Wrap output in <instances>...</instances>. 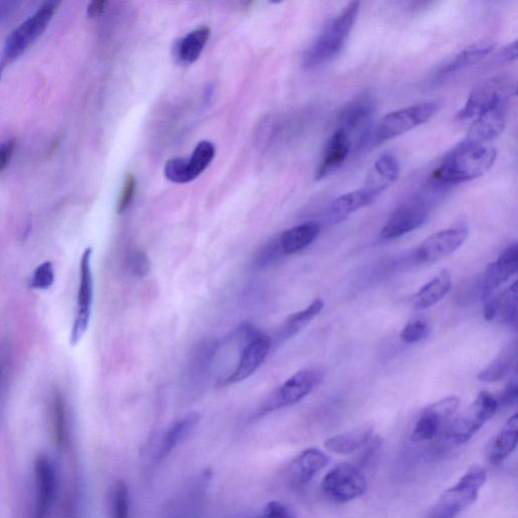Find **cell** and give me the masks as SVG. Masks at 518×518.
I'll return each instance as SVG.
<instances>
[{"label":"cell","mask_w":518,"mask_h":518,"mask_svg":"<svg viewBox=\"0 0 518 518\" xmlns=\"http://www.w3.org/2000/svg\"><path fill=\"white\" fill-rule=\"evenodd\" d=\"M18 7V3L5 2L0 3V22L10 16Z\"/></svg>","instance_id":"cell-44"},{"label":"cell","mask_w":518,"mask_h":518,"mask_svg":"<svg viewBox=\"0 0 518 518\" xmlns=\"http://www.w3.org/2000/svg\"><path fill=\"white\" fill-rule=\"evenodd\" d=\"M107 2H92L88 7V14L91 18L103 14L106 10Z\"/></svg>","instance_id":"cell-46"},{"label":"cell","mask_w":518,"mask_h":518,"mask_svg":"<svg viewBox=\"0 0 518 518\" xmlns=\"http://www.w3.org/2000/svg\"><path fill=\"white\" fill-rule=\"evenodd\" d=\"M259 518H297V515L290 507L278 501H270L263 509Z\"/></svg>","instance_id":"cell-41"},{"label":"cell","mask_w":518,"mask_h":518,"mask_svg":"<svg viewBox=\"0 0 518 518\" xmlns=\"http://www.w3.org/2000/svg\"><path fill=\"white\" fill-rule=\"evenodd\" d=\"M2 380H3V367H2V362H0V388H2Z\"/></svg>","instance_id":"cell-47"},{"label":"cell","mask_w":518,"mask_h":518,"mask_svg":"<svg viewBox=\"0 0 518 518\" xmlns=\"http://www.w3.org/2000/svg\"><path fill=\"white\" fill-rule=\"evenodd\" d=\"M284 257V253L279 248L278 240L270 241L263 248L258 256L257 265L260 268H266L273 265L274 262Z\"/></svg>","instance_id":"cell-39"},{"label":"cell","mask_w":518,"mask_h":518,"mask_svg":"<svg viewBox=\"0 0 518 518\" xmlns=\"http://www.w3.org/2000/svg\"><path fill=\"white\" fill-rule=\"evenodd\" d=\"M330 457L318 448H308L295 458L287 469V481L296 488L303 487L329 464Z\"/></svg>","instance_id":"cell-21"},{"label":"cell","mask_w":518,"mask_h":518,"mask_svg":"<svg viewBox=\"0 0 518 518\" xmlns=\"http://www.w3.org/2000/svg\"><path fill=\"white\" fill-rule=\"evenodd\" d=\"M431 327L426 319H415L405 325L400 334L403 344H416L430 334Z\"/></svg>","instance_id":"cell-36"},{"label":"cell","mask_w":518,"mask_h":518,"mask_svg":"<svg viewBox=\"0 0 518 518\" xmlns=\"http://www.w3.org/2000/svg\"><path fill=\"white\" fill-rule=\"evenodd\" d=\"M50 412L51 429H52L55 445L57 447L61 448L66 444L68 430L66 404L61 393L54 392L52 399H51Z\"/></svg>","instance_id":"cell-33"},{"label":"cell","mask_w":518,"mask_h":518,"mask_svg":"<svg viewBox=\"0 0 518 518\" xmlns=\"http://www.w3.org/2000/svg\"><path fill=\"white\" fill-rule=\"evenodd\" d=\"M135 191H136L135 176L131 174H127L123 189L120 194V198H118V201L117 212L118 214L124 213V212L129 208L134 198Z\"/></svg>","instance_id":"cell-40"},{"label":"cell","mask_w":518,"mask_h":518,"mask_svg":"<svg viewBox=\"0 0 518 518\" xmlns=\"http://www.w3.org/2000/svg\"><path fill=\"white\" fill-rule=\"evenodd\" d=\"M452 278L447 270L441 273L430 282L424 285L420 290L413 296L412 304L416 310H426L435 306L451 291Z\"/></svg>","instance_id":"cell-29"},{"label":"cell","mask_w":518,"mask_h":518,"mask_svg":"<svg viewBox=\"0 0 518 518\" xmlns=\"http://www.w3.org/2000/svg\"><path fill=\"white\" fill-rule=\"evenodd\" d=\"M210 35V28L202 27L181 40H177L173 48L175 61L182 64H192L197 61L208 43Z\"/></svg>","instance_id":"cell-26"},{"label":"cell","mask_w":518,"mask_h":518,"mask_svg":"<svg viewBox=\"0 0 518 518\" xmlns=\"http://www.w3.org/2000/svg\"><path fill=\"white\" fill-rule=\"evenodd\" d=\"M352 152H353L352 143L346 134L336 129L326 144L324 157L316 174V180L321 181L335 174L344 165Z\"/></svg>","instance_id":"cell-22"},{"label":"cell","mask_w":518,"mask_h":518,"mask_svg":"<svg viewBox=\"0 0 518 518\" xmlns=\"http://www.w3.org/2000/svg\"><path fill=\"white\" fill-rule=\"evenodd\" d=\"M518 440V415L514 414L507 420L498 435L492 438L486 447L487 460L492 464H499L512 455L516 448Z\"/></svg>","instance_id":"cell-24"},{"label":"cell","mask_w":518,"mask_h":518,"mask_svg":"<svg viewBox=\"0 0 518 518\" xmlns=\"http://www.w3.org/2000/svg\"><path fill=\"white\" fill-rule=\"evenodd\" d=\"M468 235L469 228L465 223L456 224L432 234L415 250V259L419 263H432L443 259L460 249Z\"/></svg>","instance_id":"cell-12"},{"label":"cell","mask_w":518,"mask_h":518,"mask_svg":"<svg viewBox=\"0 0 518 518\" xmlns=\"http://www.w3.org/2000/svg\"><path fill=\"white\" fill-rule=\"evenodd\" d=\"M438 110V104L436 101H428V103L395 110L381 118L373 135V141L376 144L385 143L418 128L428 123Z\"/></svg>","instance_id":"cell-9"},{"label":"cell","mask_w":518,"mask_h":518,"mask_svg":"<svg viewBox=\"0 0 518 518\" xmlns=\"http://www.w3.org/2000/svg\"><path fill=\"white\" fill-rule=\"evenodd\" d=\"M54 278L52 262L45 261L35 269L30 286L35 290H48L53 285Z\"/></svg>","instance_id":"cell-37"},{"label":"cell","mask_w":518,"mask_h":518,"mask_svg":"<svg viewBox=\"0 0 518 518\" xmlns=\"http://www.w3.org/2000/svg\"><path fill=\"white\" fill-rule=\"evenodd\" d=\"M324 308V301L316 299L314 300L307 308L292 314L277 331L275 344L278 345L290 341L291 338L298 334L302 329L307 326L314 318L319 316Z\"/></svg>","instance_id":"cell-28"},{"label":"cell","mask_w":518,"mask_h":518,"mask_svg":"<svg viewBox=\"0 0 518 518\" xmlns=\"http://www.w3.org/2000/svg\"><path fill=\"white\" fill-rule=\"evenodd\" d=\"M376 108L375 98L371 92L364 91L348 101L339 113L337 129L346 134L353 151L368 139Z\"/></svg>","instance_id":"cell-7"},{"label":"cell","mask_w":518,"mask_h":518,"mask_svg":"<svg viewBox=\"0 0 518 518\" xmlns=\"http://www.w3.org/2000/svg\"><path fill=\"white\" fill-rule=\"evenodd\" d=\"M516 343L506 344L489 366L478 373L477 378L482 381H487V383H494V381L503 380L511 371L516 359Z\"/></svg>","instance_id":"cell-32"},{"label":"cell","mask_w":518,"mask_h":518,"mask_svg":"<svg viewBox=\"0 0 518 518\" xmlns=\"http://www.w3.org/2000/svg\"><path fill=\"white\" fill-rule=\"evenodd\" d=\"M324 380L317 369H304L296 372L285 383L271 392L260 406V416L293 406L307 397Z\"/></svg>","instance_id":"cell-8"},{"label":"cell","mask_w":518,"mask_h":518,"mask_svg":"<svg viewBox=\"0 0 518 518\" xmlns=\"http://www.w3.org/2000/svg\"><path fill=\"white\" fill-rule=\"evenodd\" d=\"M497 156L494 148L461 142L448 152L432 173L429 184L441 190L476 180L494 166Z\"/></svg>","instance_id":"cell-1"},{"label":"cell","mask_w":518,"mask_h":518,"mask_svg":"<svg viewBox=\"0 0 518 518\" xmlns=\"http://www.w3.org/2000/svg\"><path fill=\"white\" fill-rule=\"evenodd\" d=\"M16 148V141L14 139L6 140L0 144V174H3L14 156Z\"/></svg>","instance_id":"cell-42"},{"label":"cell","mask_w":518,"mask_h":518,"mask_svg":"<svg viewBox=\"0 0 518 518\" xmlns=\"http://www.w3.org/2000/svg\"><path fill=\"white\" fill-rule=\"evenodd\" d=\"M320 233V226L316 222H307L295 226L285 231L278 238L279 248L284 256L299 252L316 240Z\"/></svg>","instance_id":"cell-27"},{"label":"cell","mask_w":518,"mask_h":518,"mask_svg":"<svg viewBox=\"0 0 518 518\" xmlns=\"http://www.w3.org/2000/svg\"><path fill=\"white\" fill-rule=\"evenodd\" d=\"M460 405V399L451 396L424 410L411 433L413 443H422L435 438L441 429L452 420Z\"/></svg>","instance_id":"cell-17"},{"label":"cell","mask_w":518,"mask_h":518,"mask_svg":"<svg viewBox=\"0 0 518 518\" xmlns=\"http://www.w3.org/2000/svg\"><path fill=\"white\" fill-rule=\"evenodd\" d=\"M321 486L329 499L345 504L363 495L368 484L354 466L343 463L326 474Z\"/></svg>","instance_id":"cell-10"},{"label":"cell","mask_w":518,"mask_h":518,"mask_svg":"<svg viewBox=\"0 0 518 518\" xmlns=\"http://www.w3.org/2000/svg\"><path fill=\"white\" fill-rule=\"evenodd\" d=\"M92 249L83 251L80 259L78 309L71 334V345L78 344L89 329L93 301V276L91 269Z\"/></svg>","instance_id":"cell-13"},{"label":"cell","mask_w":518,"mask_h":518,"mask_svg":"<svg viewBox=\"0 0 518 518\" xmlns=\"http://www.w3.org/2000/svg\"><path fill=\"white\" fill-rule=\"evenodd\" d=\"M494 47L495 44L490 41H481L479 43L466 48L456 55L451 61L441 66L438 75L447 76L463 71L465 68L476 63H479L494 51Z\"/></svg>","instance_id":"cell-30"},{"label":"cell","mask_w":518,"mask_h":518,"mask_svg":"<svg viewBox=\"0 0 518 518\" xmlns=\"http://www.w3.org/2000/svg\"><path fill=\"white\" fill-rule=\"evenodd\" d=\"M501 57L506 61H515L517 57L516 41L504 49L503 52H501Z\"/></svg>","instance_id":"cell-45"},{"label":"cell","mask_w":518,"mask_h":518,"mask_svg":"<svg viewBox=\"0 0 518 518\" xmlns=\"http://www.w3.org/2000/svg\"><path fill=\"white\" fill-rule=\"evenodd\" d=\"M518 399V383L516 379L513 380L511 383L508 384L504 392L500 397V400L498 402L499 405L504 406H512L516 404Z\"/></svg>","instance_id":"cell-43"},{"label":"cell","mask_w":518,"mask_h":518,"mask_svg":"<svg viewBox=\"0 0 518 518\" xmlns=\"http://www.w3.org/2000/svg\"><path fill=\"white\" fill-rule=\"evenodd\" d=\"M399 174H400V163L398 157L393 153H384L373 164L363 189L376 200L398 180Z\"/></svg>","instance_id":"cell-20"},{"label":"cell","mask_w":518,"mask_h":518,"mask_svg":"<svg viewBox=\"0 0 518 518\" xmlns=\"http://www.w3.org/2000/svg\"><path fill=\"white\" fill-rule=\"evenodd\" d=\"M429 216V203L426 199L415 198L394 211L381 229L380 237L383 240H392L410 233L426 223Z\"/></svg>","instance_id":"cell-15"},{"label":"cell","mask_w":518,"mask_h":518,"mask_svg":"<svg viewBox=\"0 0 518 518\" xmlns=\"http://www.w3.org/2000/svg\"><path fill=\"white\" fill-rule=\"evenodd\" d=\"M373 201L375 200L363 189L353 191L341 195L331 203L329 215L335 222H339L354 212L367 207Z\"/></svg>","instance_id":"cell-31"},{"label":"cell","mask_w":518,"mask_h":518,"mask_svg":"<svg viewBox=\"0 0 518 518\" xmlns=\"http://www.w3.org/2000/svg\"><path fill=\"white\" fill-rule=\"evenodd\" d=\"M486 479L487 473L482 466H472L455 486L441 495L429 518H457L478 499Z\"/></svg>","instance_id":"cell-3"},{"label":"cell","mask_w":518,"mask_h":518,"mask_svg":"<svg viewBox=\"0 0 518 518\" xmlns=\"http://www.w3.org/2000/svg\"><path fill=\"white\" fill-rule=\"evenodd\" d=\"M200 421V415L195 412L186 414L169 427L161 437L156 449V462L163 460L174 449L191 435Z\"/></svg>","instance_id":"cell-23"},{"label":"cell","mask_w":518,"mask_h":518,"mask_svg":"<svg viewBox=\"0 0 518 518\" xmlns=\"http://www.w3.org/2000/svg\"><path fill=\"white\" fill-rule=\"evenodd\" d=\"M372 424H363L351 431L342 433L325 441V447L329 452L337 455H351L364 446L372 438Z\"/></svg>","instance_id":"cell-25"},{"label":"cell","mask_w":518,"mask_h":518,"mask_svg":"<svg viewBox=\"0 0 518 518\" xmlns=\"http://www.w3.org/2000/svg\"><path fill=\"white\" fill-rule=\"evenodd\" d=\"M515 96V84L509 79L494 78L481 81L472 89L457 118L460 121L473 120L492 108L508 105Z\"/></svg>","instance_id":"cell-6"},{"label":"cell","mask_w":518,"mask_h":518,"mask_svg":"<svg viewBox=\"0 0 518 518\" xmlns=\"http://www.w3.org/2000/svg\"><path fill=\"white\" fill-rule=\"evenodd\" d=\"M57 8V3H45L6 38L2 58H0V79L5 67L21 57L46 31Z\"/></svg>","instance_id":"cell-4"},{"label":"cell","mask_w":518,"mask_h":518,"mask_svg":"<svg viewBox=\"0 0 518 518\" xmlns=\"http://www.w3.org/2000/svg\"><path fill=\"white\" fill-rule=\"evenodd\" d=\"M130 499L128 488L118 482L110 497V518H129Z\"/></svg>","instance_id":"cell-35"},{"label":"cell","mask_w":518,"mask_h":518,"mask_svg":"<svg viewBox=\"0 0 518 518\" xmlns=\"http://www.w3.org/2000/svg\"><path fill=\"white\" fill-rule=\"evenodd\" d=\"M497 410L496 399L488 392H481L468 409L448 422L446 443L453 447L466 444L494 418Z\"/></svg>","instance_id":"cell-5"},{"label":"cell","mask_w":518,"mask_h":518,"mask_svg":"<svg viewBox=\"0 0 518 518\" xmlns=\"http://www.w3.org/2000/svg\"><path fill=\"white\" fill-rule=\"evenodd\" d=\"M517 269L518 249L517 244H513L486 268L480 284V298L484 301L488 299L497 287L517 273Z\"/></svg>","instance_id":"cell-18"},{"label":"cell","mask_w":518,"mask_h":518,"mask_svg":"<svg viewBox=\"0 0 518 518\" xmlns=\"http://www.w3.org/2000/svg\"><path fill=\"white\" fill-rule=\"evenodd\" d=\"M130 271L136 277H146L150 271V260L146 251L136 250L130 252L128 259Z\"/></svg>","instance_id":"cell-38"},{"label":"cell","mask_w":518,"mask_h":518,"mask_svg":"<svg viewBox=\"0 0 518 518\" xmlns=\"http://www.w3.org/2000/svg\"><path fill=\"white\" fill-rule=\"evenodd\" d=\"M517 282L506 291L499 296L494 297V300L496 306V317L501 324L512 325L515 324L517 319Z\"/></svg>","instance_id":"cell-34"},{"label":"cell","mask_w":518,"mask_h":518,"mask_svg":"<svg viewBox=\"0 0 518 518\" xmlns=\"http://www.w3.org/2000/svg\"><path fill=\"white\" fill-rule=\"evenodd\" d=\"M508 105H501L475 118L463 142L484 146L505 128Z\"/></svg>","instance_id":"cell-19"},{"label":"cell","mask_w":518,"mask_h":518,"mask_svg":"<svg viewBox=\"0 0 518 518\" xmlns=\"http://www.w3.org/2000/svg\"><path fill=\"white\" fill-rule=\"evenodd\" d=\"M35 474V507L32 518H48L58 495V476L52 461L39 455L33 464Z\"/></svg>","instance_id":"cell-14"},{"label":"cell","mask_w":518,"mask_h":518,"mask_svg":"<svg viewBox=\"0 0 518 518\" xmlns=\"http://www.w3.org/2000/svg\"><path fill=\"white\" fill-rule=\"evenodd\" d=\"M215 153L213 143L202 141L194 148L190 158L168 160L165 167V177L175 184L190 183L205 172L214 159Z\"/></svg>","instance_id":"cell-16"},{"label":"cell","mask_w":518,"mask_h":518,"mask_svg":"<svg viewBox=\"0 0 518 518\" xmlns=\"http://www.w3.org/2000/svg\"><path fill=\"white\" fill-rule=\"evenodd\" d=\"M360 3L352 2L330 20L304 56V65L316 68L333 61L344 48L360 12Z\"/></svg>","instance_id":"cell-2"},{"label":"cell","mask_w":518,"mask_h":518,"mask_svg":"<svg viewBox=\"0 0 518 518\" xmlns=\"http://www.w3.org/2000/svg\"><path fill=\"white\" fill-rule=\"evenodd\" d=\"M271 345V339L252 326L242 344L237 366L231 375L225 379L224 384L240 383L252 376L268 358Z\"/></svg>","instance_id":"cell-11"}]
</instances>
